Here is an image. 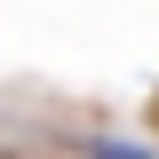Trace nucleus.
I'll list each match as a JSON object with an SVG mask.
<instances>
[{
	"label": "nucleus",
	"instance_id": "f257e3e1",
	"mask_svg": "<svg viewBox=\"0 0 159 159\" xmlns=\"http://www.w3.org/2000/svg\"><path fill=\"white\" fill-rule=\"evenodd\" d=\"M103 159H151V151H135V143H103Z\"/></svg>",
	"mask_w": 159,
	"mask_h": 159
}]
</instances>
